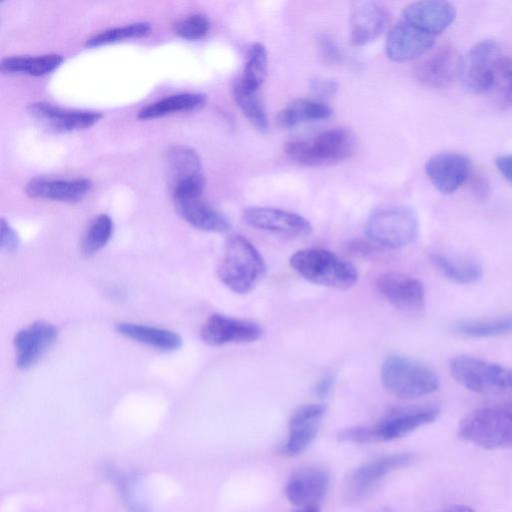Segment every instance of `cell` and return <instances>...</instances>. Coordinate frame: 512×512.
I'll use <instances>...</instances> for the list:
<instances>
[{
  "mask_svg": "<svg viewBox=\"0 0 512 512\" xmlns=\"http://www.w3.org/2000/svg\"><path fill=\"white\" fill-rule=\"evenodd\" d=\"M452 329L458 334L473 338L506 335L512 333V313L490 319L457 322Z\"/></svg>",
  "mask_w": 512,
  "mask_h": 512,
  "instance_id": "cell-31",
  "label": "cell"
},
{
  "mask_svg": "<svg viewBox=\"0 0 512 512\" xmlns=\"http://www.w3.org/2000/svg\"><path fill=\"white\" fill-rule=\"evenodd\" d=\"M455 18V7L447 1H417L408 4L403 9L405 21L432 36L447 29Z\"/></svg>",
  "mask_w": 512,
  "mask_h": 512,
  "instance_id": "cell-21",
  "label": "cell"
},
{
  "mask_svg": "<svg viewBox=\"0 0 512 512\" xmlns=\"http://www.w3.org/2000/svg\"><path fill=\"white\" fill-rule=\"evenodd\" d=\"M413 459L409 453L391 454L368 461L351 472L345 483V496L357 501L369 495L394 470L408 465Z\"/></svg>",
  "mask_w": 512,
  "mask_h": 512,
  "instance_id": "cell-9",
  "label": "cell"
},
{
  "mask_svg": "<svg viewBox=\"0 0 512 512\" xmlns=\"http://www.w3.org/2000/svg\"><path fill=\"white\" fill-rule=\"evenodd\" d=\"M418 226V218L412 208L389 205L376 208L370 213L364 232L374 245L398 249L414 241Z\"/></svg>",
  "mask_w": 512,
  "mask_h": 512,
  "instance_id": "cell-4",
  "label": "cell"
},
{
  "mask_svg": "<svg viewBox=\"0 0 512 512\" xmlns=\"http://www.w3.org/2000/svg\"><path fill=\"white\" fill-rule=\"evenodd\" d=\"M295 512H319V510L316 507H304Z\"/></svg>",
  "mask_w": 512,
  "mask_h": 512,
  "instance_id": "cell-44",
  "label": "cell"
},
{
  "mask_svg": "<svg viewBox=\"0 0 512 512\" xmlns=\"http://www.w3.org/2000/svg\"><path fill=\"white\" fill-rule=\"evenodd\" d=\"M58 337L57 328L48 322H34L19 330L14 337L16 366L20 370L33 367Z\"/></svg>",
  "mask_w": 512,
  "mask_h": 512,
  "instance_id": "cell-15",
  "label": "cell"
},
{
  "mask_svg": "<svg viewBox=\"0 0 512 512\" xmlns=\"http://www.w3.org/2000/svg\"><path fill=\"white\" fill-rule=\"evenodd\" d=\"M234 100L246 118L262 133L269 129V121L265 108L257 92L244 88L237 82L233 88Z\"/></svg>",
  "mask_w": 512,
  "mask_h": 512,
  "instance_id": "cell-33",
  "label": "cell"
},
{
  "mask_svg": "<svg viewBox=\"0 0 512 512\" xmlns=\"http://www.w3.org/2000/svg\"><path fill=\"white\" fill-rule=\"evenodd\" d=\"M244 222L255 229L294 237L312 233L311 223L303 216L272 207L251 206L242 212Z\"/></svg>",
  "mask_w": 512,
  "mask_h": 512,
  "instance_id": "cell-11",
  "label": "cell"
},
{
  "mask_svg": "<svg viewBox=\"0 0 512 512\" xmlns=\"http://www.w3.org/2000/svg\"><path fill=\"white\" fill-rule=\"evenodd\" d=\"M431 261L445 277L456 283L471 284L477 282L482 275L480 264L471 259H459L433 253Z\"/></svg>",
  "mask_w": 512,
  "mask_h": 512,
  "instance_id": "cell-30",
  "label": "cell"
},
{
  "mask_svg": "<svg viewBox=\"0 0 512 512\" xmlns=\"http://www.w3.org/2000/svg\"><path fill=\"white\" fill-rule=\"evenodd\" d=\"M177 213L197 229L223 233L230 229L226 215L203 202L200 197L173 198Z\"/></svg>",
  "mask_w": 512,
  "mask_h": 512,
  "instance_id": "cell-24",
  "label": "cell"
},
{
  "mask_svg": "<svg viewBox=\"0 0 512 512\" xmlns=\"http://www.w3.org/2000/svg\"><path fill=\"white\" fill-rule=\"evenodd\" d=\"M495 165L500 174L512 183V154H503L495 159Z\"/></svg>",
  "mask_w": 512,
  "mask_h": 512,
  "instance_id": "cell-42",
  "label": "cell"
},
{
  "mask_svg": "<svg viewBox=\"0 0 512 512\" xmlns=\"http://www.w3.org/2000/svg\"><path fill=\"white\" fill-rule=\"evenodd\" d=\"M166 165L172 185L203 175L201 161L192 148L175 146L167 152Z\"/></svg>",
  "mask_w": 512,
  "mask_h": 512,
  "instance_id": "cell-29",
  "label": "cell"
},
{
  "mask_svg": "<svg viewBox=\"0 0 512 512\" xmlns=\"http://www.w3.org/2000/svg\"><path fill=\"white\" fill-rule=\"evenodd\" d=\"M440 512H474V510L466 505L454 504L444 508Z\"/></svg>",
  "mask_w": 512,
  "mask_h": 512,
  "instance_id": "cell-43",
  "label": "cell"
},
{
  "mask_svg": "<svg viewBox=\"0 0 512 512\" xmlns=\"http://www.w3.org/2000/svg\"><path fill=\"white\" fill-rule=\"evenodd\" d=\"M27 110L43 126L59 132L89 128L102 117L98 112L67 110L45 102L31 103Z\"/></svg>",
  "mask_w": 512,
  "mask_h": 512,
  "instance_id": "cell-20",
  "label": "cell"
},
{
  "mask_svg": "<svg viewBox=\"0 0 512 512\" xmlns=\"http://www.w3.org/2000/svg\"><path fill=\"white\" fill-rule=\"evenodd\" d=\"M388 13L384 6L374 1L355 2L350 11V41L363 46L377 39L385 30Z\"/></svg>",
  "mask_w": 512,
  "mask_h": 512,
  "instance_id": "cell-18",
  "label": "cell"
},
{
  "mask_svg": "<svg viewBox=\"0 0 512 512\" xmlns=\"http://www.w3.org/2000/svg\"><path fill=\"white\" fill-rule=\"evenodd\" d=\"M210 30V21L203 14H193L174 25V32L187 40H198L206 36Z\"/></svg>",
  "mask_w": 512,
  "mask_h": 512,
  "instance_id": "cell-36",
  "label": "cell"
},
{
  "mask_svg": "<svg viewBox=\"0 0 512 512\" xmlns=\"http://www.w3.org/2000/svg\"><path fill=\"white\" fill-rule=\"evenodd\" d=\"M92 182L87 178L73 180L34 178L26 185V193L32 198L60 202H78L91 190Z\"/></svg>",
  "mask_w": 512,
  "mask_h": 512,
  "instance_id": "cell-23",
  "label": "cell"
},
{
  "mask_svg": "<svg viewBox=\"0 0 512 512\" xmlns=\"http://www.w3.org/2000/svg\"><path fill=\"white\" fill-rule=\"evenodd\" d=\"M311 88L322 95H332L337 90V83L331 79L316 78L311 81Z\"/></svg>",
  "mask_w": 512,
  "mask_h": 512,
  "instance_id": "cell-41",
  "label": "cell"
},
{
  "mask_svg": "<svg viewBox=\"0 0 512 512\" xmlns=\"http://www.w3.org/2000/svg\"><path fill=\"white\" fill-rule=\"evenodd\" d=\"M151 33V25L147 22H137L129 25L110 28L86 40L87 47H98L115 43L124 39L141 38Z\"/></svg>",
  "mask_w": 512,
  "mask_h": 512,
  "instance_id": "cell-35",
  "label": "cell"
},
{
  "mask_svg": "<svg viewBox=\"0 0 512 512\" xmlns=\"http://www.w3.org/2000/svg\"><path fill=\"white\" fill-rule=\"evenodd\" d=\"M120 335L161 351H174L182 346V338L174 331L138 323L120 322L115 325Z\"/></svg>",
  "mask_w": 512,
  "mask_h": 512,
  "instance_id": "cell-25",
  "label": "cell"
},
{
  "mask_svg": "<svg viewBox=\"0 0 512 512\" xmlns=\"http://www.w3.org/2000/svg\"><path fill=\"white\" fill-rule=\"evenodd\" d=\"M338 440L350 443H370L378 441L374 426H354L338 433Z\"/></svg>",
  "mask_w": 512,
  "mask_h": 512,
  "instance_id": "cell-37",
  "label": "cell"
},
{
  "mask_svg": "<svg viewBox=\"0 0 512 512\" xmlns=\"http://www.w3.org/2000/svg\"><path fill=\"white\" fill-rule=\"evenodd\" d=\"M290 266L307 281L336 289H348L358 281L349 261L323 248H305L290 257Z\"/></svg>",
  "mask_w": 512,
  "mask_h": 512,
  "instance_id": "cell-2",
  "label": "cell"
},
{
  "mask_svg": "<svg viewBox=\"0 0 512 512\" xmlns=\"http://www.w3.org/2000/svg\"><path fill=\"white\" fill-rule=\"evenodd\" d=\"M325 410L322 404H307L292 414L288 439L283 446L286 455L301 454L310 446L317 436Z\"/></svg>",
  "mask_w": 512,
  "mask_h": 512,
  "instance_id": "cell-19",
  "label": "cell"
},
{
  "mask_svg": "<svg viewBox=\"0 0 512 512\" xmlns=\"http://www.w3.org/2000/svg\"><path fill=\"white\" fill-rule=\"evenodd\" d=\"M268 69V54L266 47L254 43L248 52L242 78L238 81L244 88L257 92L263 84Z\"/></svg>",
  "mask_w": 512,
  "mask_h": 512,
  "instance_id": "cell-32",
  "label": "cell"
},
{
  "mask_svg": "<svg viewBox=\"0 0 512 512\" xmlns=\"http://www.w3.org/2000/svg\"><path fill=\"white\" fill-rule=\"evenodd\" d=\"M266 272V264L259 251L244 236L230 235L218 268V276L231 291L246 294L253 290Z\"/></svg>",
  "mask_w": 512,
  "mask_h": 512,
  "instance_id": "cell-1",
  "label": "cell"
},
{
  "mask_svg": "<svg viewBox=\"0 0 512 512\" xmlns=\"http://www.w3.org/2000/svg\"><path fill=\"white\" fill-rule=\"evenodd\" d=\"M425 172L440 193L450 195L468 179L470 161L459 153L440 152L427 160Z\"/></svg>",
  "mask_w": 512,
  "mask_h": 512,
  "instance_id": "cell-14",
  "label": "cell"
},
{
  "mask_svg": "<svg viewBox=\"0 0 512 512\" xmlns=\"http://www.w3.org/2000/svg\"><path fill=\"white\" fill-rule=\"evenodd\" d=\"M329 473L322 467L309 466L295 472L285 486L288 501L304 507H315L329 487Z\"/></svg>",
  "mask_w": 512,
  "mask_h": 512,
  "instance_id": "cell-17",
  "label": "cell"
},
{
  "mask_svg": "<svg viewBox=\"0 0 512 512\" xmlns=\"http://www.w3.org/2000/svg\"><path fill=\"white\" fill-rule=\"evenodd\" d=\"M452 377L470 391L483 395L512 394V370L467 355L451 359Z\"/></svg>",
  "mask_w": 512,
  "mask_h": 512,
  "instance_id": "cell-7",
  "label": "cell"
},
{
  "mask_svg": "<svg viewBox=\"0 0 512 512\" xmlns=\"http://www.w3.org/2000/svg\"><path fill=\"white\" fill-rule=\"evenodd\" d=\"M380 378L386 391L400 399L419 398L439 388V378L429 367L396 354L384 359Z\"/></svg>",
  "mask_w": 512,
  "mask_h": 512,
  "instance_id": "cell-3",
  "label": "cell"
},
{
  "mask_svg": "<svg viewBox=\"0 0 512 512\" xmlns=\"http://www.w3.org/2000/svg\"><path fill=\"white\" fill-rule=\"evenodd\" d=\"M459 436L488 450L512 447V407H485L467 414L459 423Z\"/></svg>",
  "mask_w": 512,
  "mask_h": 512,
  "instance_id": "cell-5",
  "label": "cell"
},
{
  "mask_svg": "<svg viewBox=\"0 0 512 512\" xmlns=\"http://www.w3.org/2000/svg\"><path fill=\"white\" fill-rule=\"evenodd\" d=\"M355 148L353 134L344 128H333L312 139L291 140L284 151L293 161L306 166H321L350 157Z\"/></svg>",
  "mask_w": 512,
  "mask_h": 512,
  "instance_id": "cell-6",
  "label": "cell"
},
{
  "mask_svg": "<svg viewBox=\"0 0 512 512\" xmlns=\"http://www.w3.org/2000/svg\"><path fill=\"white\" fill-rule=\"evenodd\" d=\"M439 413V408L434 405L394 408L374 425L378 441L402 438L417 428L435 421Z\"/></svg>",
  "mask_w": 512,
  "mask_h": 512,
  "instance_id": "cell-10",
  "label": "cell"
},
{
  "mask_svg": "<svg viewBox=\"0 0 512 512\" xmlns=\"http://www.w3.org/2000/svg\"><path fill=\"white\" fill-rule=\"evenodd\" d=\"M460 59L453 47L442 46L416 65L415 75L430 87H446L458 75Z\"/></svg>",
  "mask_w": 512,
  "mask_h": 512,
  "instance_id": "cell-22",
  "label": "cell"
},
{
  "mask_svg": "<svg viewBox=\"0 0 512 512\" xmlns=\"http://www.w3.org/2000/svg\"><path fill=\"white\" fill-rule=\"evenodd\" d=\"M331 115V107L324 102L300 98L283 108L278 114V123L281 127L292 128L308 122L325 120Z\"/></svg>",
  "mask_w": 512,
  "mask_h": 512,
  "instance_id": "cell-26",
  "label": "cell"
},
{
  "mask_svg": "<svg viewBox=\"0 0 512 512\" xmlns=\"http://www.w3.org/2000/svg\"><path fill=\"white\" fill-rule=\"evenodd\" d=\"M376 512H395V511H393V510H392V509H390V508H382V509H380V510H378V511H376Z\"/></svg>",
  "mask_w": 512,
  "mask_h": 512,
  "instance_id": "cell-45",
  "label": "cell"
},
{
  "mask_svg": "<svg viewBox=\"0 0 512 512\" xmlns=\"http://www.w3.org/2000/svg\"><path fill=\"white\" fill-rule=\"evenodd\" d=\"M64 61L59 54L11 56L2 60L1 70L12 74L43 76L57 69Z\"/></svg>",
  "mask_w": 512,
  "mask_h": 512,
  "instance_id": "cell-28",
  "label": "cell"
},
{
  "mask_svg": "<svg viewBox=\"0 0 512 512\" xmlns=\"http://www.w3.org/2000/svg\"><path fill=\"white\" fill-rule=\"evenodd\" d=\"M113 234V221L106 215L97 216L84 234L80 251L85 257L92 256L101 250Z\"/></svg>",
  "mask_w": 512,
  "mask_h": 512,
  "instance_id": "cell-34",
  "label": "cell"
},
{
  "mask_svg": "<svg viewBox=\"0 0 512 512\" xmlns=\"http://www.w3.org/2000/svg\"><path fill=\"white\" fill-rule=\"evenodd\" d=\"M206 98L199 93H182L166 97L143 107L138 118L142 120L163 117L176 112L193 111L204 106Z\"/></svg>",
  "mask_w": 512,
  "mask_h": 512,
  "instance_id": "cell-27",
  "label": "cell"
},
{
  "mask_svg": "<svg viewBox=\"0 0 512 512\" xmlns=\"http://www.w3.org/2000/svg\"><path fill=\"white\" fill-rule=\"evenodd\" d=\"M262 328L253 321L213 314L203 324L200 337L209 346L249 343L262 336Z\"/></svg>",
  "mask_w": 512,
  "mask_h": 512,
  "instance_id": "cell-12",
  "label": "cell"
},
{
  "mask_svg": "<svg viewBox=\"0 0 512 512\" xmlns=\"http://www.w3.org/2000/svg\"><path fill=\"white\" fill-rule=\"evenodd\" d=\"M19 236L16 231L4 220L0 224V247L2 250L12 252L19 246Z\"/></svg>",
  "mask_w": 512,
  "mask_h": 512,
  "instance_id": "cell-39",
  "label": "cell"
},
{
  "mask_svg": "<svg viewBox=\"0 0 512 512\" xmlns=\"http://www.w3.org/2000/svg\"><path fill=\"white\" fill-rule=\"evenodd\" d=\"M434 42V36L402 19L389 30L385 52L394 62L411 61L428 53Z\"/></svg>",
  "mask_w": 512,
  "mask_h": 512,
  "instance_id": "cell-13",
  "label": "cell"
},
{
  "mask_svg": "<svg viewBox=\"0 0 512 512\" xmlns=\"http://www.w3.org/2000/svg\"><path fill=\"white\" fill-rule=\"evenodd\" d=\"M376 286L380 294L400 310L414 312L424 306V286L413 276L388 272L378 278Z\"/></svg>",
  "mask_w": 512,
  "mask_h": 512,
  "instance_id": "cell-16",
  "label": "cell"
},
{
  "mask_svg": "<svg viewBox=\"0 0 512 512\" xmlns=\"http://www.w3.org/2000/svg\"><path fill=\"white\" fill-rule=\"evenodd\" d=\"M334 382H335V379H334L333 375L326 374V375L322 376L317 381V383L315 384V386L313 388L314 394L318 398H326L332 391Z\"/></svg>",
  "mask_w": 512,
  "mask_h": 512,
  "instance_id": "cell-40",
  "label": "cell"
},
{
  "mask_svg": "<svg viewBox=\"0 0 512 512\" xmlns=\"http://www.w3.org/2000/svg\"><path fill=\"white\" fill-rule=\"evenodd\" d=\"M321 57L327 63H336L341 59L339 47L328 35H321L318 39Z\"/></svg>",
  "mask_w": 512,
  "mask_h": 512,
  "instance_id": "cell-38",
  "label": "cell"
},
{
  "mask_svg": "<svg viewBox=\"0 0 512 512\" xmlns=\"http://www.w3.org/2000/svg\"><path fill=\"white\" fill-rule=\"evenodd\" d=\"M503 56L497 44L486 39L475 44L460 59L459 78L473 93L489 92Z\"/></svg>",
  "mask_w": 512,
  "mask_h": 512,
  "instance_id": "cell-8",
  "label": "cell"
}]
</instances>
